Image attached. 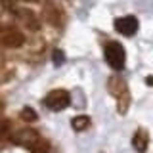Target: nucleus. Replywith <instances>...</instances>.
<instances>
[{"label":"nucleus","mask_w":153,"mask_h":153,"mask_svg":"<svg viewBox=\"0 0 153 153\" xmlns=\"http://www.w3.org/2000/svg\"><path fill=\"white\" fill-rule=\"evenodd\" d=\"M16 143L27 147L31 153H52L50 143L33 128H23L16 134Z\"/></svg>","instance_id":"nucleus-1"},{"label":"nucleus","mask_w":153,"mask_h":153,"mask_svg":"<svg viewBox=\"0 0 153 153\" xmlns=\"http://www.w3.org/2000/svg\"><path fill=\"white\" fill-rule=\"evenodd\" d=\"M103 56H105V61H107V65L111 67V69H115V71H123L124 69L126 52H124L121 42H117V40L107 42L105 48H103Z\"/></svg>","instance_id":"nucleus-2"},{"label":"nucleus","mask_w":153,"mask_h":153,"mask_svg":"<svg viewBox=\"0 0 153 153\" xmlns=\"http://www.w3.org/2000/svg\"><path fill=\"white\" fill-rule=\"evenodd\" d=\"M71 103V94L65 88H56L44 98V105L50 111H61V109L69 107Z\"/></svg>","instance_id":"nucleus-3"},{"label":"nucleus","mask_w":153,"mask_h":153,"mask_svg":"<svg viewBox=\"0 0 153 153\" xmlns=\"http://www.w3.org/2000/svg\"><path fill=\"white\" fill-rule=\"evenodd\" d=\"M25 42V35L16 27H6L0 31V44L4 48H19Z\"/></svg>","instance_id":"nucleus-4"},{"label":"nucleus","mask_w":153,"mask_h":153,"mask_svg":"<svg viewBox=\"0 0 153 153\" xmlns=\"http://www.w3.org/2000/svg\"><path fill=\"white\" fill-rule=\"evenodd\" d=\"M115 31L123 36H134L138 31V19L134 16H123L115 19Z\"/></svg>","instance_id":"nucleus-5"},{"label":"nucleus","mask_w":153,"mask_h":153,"mask_svg":"<svg viewBox=\"0 0 153 153\" xmlns=\"http://www.w3.org/2000/svg\"><path fill=\"white\" fill-rule=\"evenodd\" d=\"M16 13H17V19L25 25L29 31H38V19H36V16L31 12V10H25V8H17L16 10Z\"/></svg>","instance_id":"nucleus-6"},{"label":"nucleus","mask_w":153,"mask_h":153,"mask_svg":"<svg viewBox=\"0 0 153 153\" xmlns=\"http://www.w3.org/2000/svg\"><path fill=\"white\" fill-rule=\"evenodd\" d=\"M132 146H134V149H136L138 153H143L147 149V146H149V138H147V132L146 130H136V134H134V138H132Z\"/></svg>","instance_id":"nucleus-7"},{"label":"nucleus","mask_w":153,"mask_h":153,"mask_svg":"<svg viewBox=\"0 0 153 153\" xmlns=\"http://www.w3.org/2000/svg\"><path fill=\"white\" fill-rule=\"evenodd\" d=\"M71 124H73V128H75L76 132H82V130H86V128L90 126V117H86V115L75 117L73 121H71Z\"/></svg>","instance_id":"nucleus-8"},{"label":"nucleus","mask_w":153,"mask_h":153,"mask_svg":"<svg viewBox=\"0 0 153 153\" xmlns=\"http://www.w3.org/2000/svg\"><path fill=\"white\" fill-rule=\"evenodd\" d=\"M0 4H2V6L6 8V10H12V12H16L19 0H0Z\"/></svg>","instance_id":"nucleus-9"},{"label":"nucleus","mask_w":153,"mask_h":153,"mask_svg":"<svg viewBox=\"0 0 153 153\" xmlns=\"http://www.w3.org/2000/svg\"><path fill=\"white\" fill-rule=\"evenodd\" d=\"M21 117L25 119V121H35V119H36V113L33 111L31 107H25V109L21 111Z\"/></svg>","instance_id":"nucleus-10"},{"label":"nucleus","mask_w":153,"mask_h":153,"mask_svg":"<svg viewBox=\"0 0 153 153\" xmlns=\"http://www.w3.org/2000/svg\"><path fill=\"white\" fill-rule=\"evenodd\" d=\"M65 61V54L61 50H54V63L56 65H61Z\"/></svg>","instance_id":"nucleus-11"},{"label":"nucleus","mask_w":153,"mask_h":153,"mask_svg":"<svg viewBox=\"0 0 153 153\" xmlns=\"http://www.w3.org/2000/svg\"><path fill=\"white\" fill-rule=\"evenodd\" d=\"M0 63H2V52H0Z\"/></svg>","instance_id":"nucleus-12"}]
</instances>
